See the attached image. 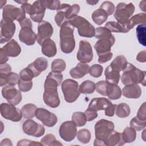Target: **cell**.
Listing matches in <instances>:
<instances>
[{
    "instance_id": "obj_23",
    "label": "cell",
    "mask_w": 146,
    "mask_h": 146,
    "mask_svg": "<svg viewBox=\"0 0 146 146\" xmlns=\"http://www.w3.org/2000/svg\"><path fill=\"white\" fill-rule=\"evenodd\" d=\"M4 51L9 57H16L21 52V47L15 39H11L3 47Z\"/></svg>"
},
{
    "instance_id": "obj_34",
    "label": "cell",
    "mask_w": 146,
    "mask_h": 146,
    "mask_svg": "<svg viewBox=\"0 0 146 146\" xmlns=\"http://www.w3.org/2000/svg\"><path fill=\"white\" fill-rule=\"evenodd\" d=\"M146 15L144 13H140L132 16L128 20V25L129 30L133 29L135 26L139 24H143L145 23Z\"/></svg>"
},
{
    "instance_id": "obj_19",
    "label": "cell",
    "mask_w": 146,
    "mask_h": 146,
    "mask_svg": "<svg viewBox=\"0 0 146 146\" xmlns=\"http://www.w3.org/2000/svg\"><path fill=\"white\" fill-rule=\"evenodd\" d=\"M115 41L107 39H99L94 45V48L98 55H100L111 52V47L113 45Z\"/></svg>"
},
{
    "instance_id": "obj_26",
    "label": "cell",
    "mask_w": 146,
    "mask_h": 146,
    "mask_svg": "<svg viewBox=\"0 0 146 146\" xmlns=\"http://www.w3.org/2000/svg\"><path fill=\"white\" fill-rule=\"evenodd\" d=\"M125 144L121 133L113 131L107 137L105 141L107 146H120Z\"/></svg>"
},
{
    "instance_id": "obj_61",
    "label": "cell",
    "mask_w": 146,
    "mask_h": 146,
    "mask_svg": "<svg viewBox=\"0 0 146 146\" xmlns=\"http://www.w3.org/2000/svg\"><path fill=\"white\" fill-rule=\"evenodd\" d=\"M145 4H146V2L145 1H142L140 2V4H139V7L140 9L143 11L144 12H145L146 11V8H145Z\"/></svg>"
},
{
    "instance_id": "obj_54",
    "label": "cell",
    "mask_w": 146,
    "mask_h": 146,
    "mask_svg": "<svg viewBox=\"0 0 146 146\" xmlns=\"http://www.w3.org/2000/svg\"><path fill=\"white\" fill-rule=\"evenodd\" d=\"M11 71V66L7 63L0 64V75L6 76Z\"/></svg>"
},
{
    "instance_id": "obj_25",
    "label": "cell",
    "mask_w": 146,
    "mask_h": 146,
    "mask_svg": "<svg viewBox=\"0 0 146 146\" xmlns=\"http://www.w3.org/2000/svg\"><path fill=\"white\" fill-rule=\"evenodd\" d=\"M40 75L35 68L33 63H30L27 67L21 70L19 72V78L23 80H32L34 78H35Z\"/></svg>"
},
{
    "instance_id": "obj_57",
    "label": "cell",
    "mask_w": 146,
    "mask_h": 146,
    "mask_svg": "<svg viewBox=\"0 0 146 146\" xmlns=\"http://www.w3.org/2000/svg\"><path fill=\"white\" fill-rule=\"evenodd\" d=\"M116 107V104H113L112 103L107 107V108L104 110V113L105 115L112 117L114 115L115 112V108Z\"/></svg>"
},
{
    "instance_id": "obj_17",
    "label": "cell",
    "mask_w": 146,
    "mask_h": 146,
    "mask_svg": "<svg viewBox=\"0 0 146 146\" xmlns=\"http://www.w3.org/2000/svg\"><path fill=\"white\" fill-rule=\"evenodd\" d=\"M77 59L82 63H90L93 59V51L90 43L86 40H80L76 55Z\"/></svg>"
},
{
    "instance_id": "obj_55",
    "label": "cell",
    "mask_w": 146,
    "mask_h": 146,
    "mask_svg": "<svg viewBox=\"0 0 146 146\" xmlns=\"http://www.w3.org/2000/svg\"><path fill=\"white\" fill-rule=\"evenodd\" d=\"M17 145H42V144L40 143H38L35 141H31L28 139H22L17 143Z\"/></svg>"
},
{
    "instance_id": "obj_21",
    "label": "cell",
    "mask_w": 146,
    "mask_h": 146,
    "mask_svg": "<svg viewBox=\"0 0 146 146\" xmlns=\"http://www.w3.org/2000/svg\"><path fill=\"white\" fill-rule=\"evenodd\" d=\"M89 69L88 64L80 62L70 71V75L74 79H80L89 73Z\"/></svg>"
},
{
    "instance_id": "obj_48",
    "label": "cell",
    "mask_w": 146,
    "mask_h": 146,
    "mask_svg": "<svg viewBox=\"0 0 146 146\" xmlns=\"http://www.w3.org/2000/svg\"><path fill=\"white\" fill-rule=\"evenodd\" d=\"M18 86L19 90L23 92H28L33 87V82L32 80H23L19 79Z\"/></svg>"
},
{
    "instance_id": "obj_24",
    "label": "cell",
    "mask_w": 146,
    "mask_h": 146,
    "mask_svg": "<svg viewBox=\"0 0 146 146\" xmlns=\"http://www.w3.org/2000/svg\"><path fill=\"white\" fill-rule=\"evenodd\" d=\"M41 46L42 52L44 55L51 58L56 55L57 52L56 44L52 39H48L44 40Z\"/></svg>"
},
{
    "instance_id": "obj_46",
    "label": "cell",
    "mask_w": 146,
    "mask_h": 146,
    "mask_svg": "<svg viewBox=\"0 0 146 146\" xmlns=\"http://www.w3.org/2000/svg\"><path fill=\"white\" fill-rule=\"evenodd\" d=\"M129 124L131 127L133 128L135 131H140L145 128L146 121H142L135 116L131 120Z\"/></svg>"
},
{
    "instance_id": "obj_49",
    "label": "cell",
    "mask_w": 146,
    "mask_h": 146,
    "mask_svg": "<svg viewBox=\"0 0 146 146\" xmlns=\"http://www.w3.org/2000/svg\"><path fill=\"white\" fill-rule=\"evenodd\" d=\"M40 1L46 9L51 10H57L60 5V2L58 0H43Z\"/></svg>"
},
{
    "instance_id": "obj_43",
    "label": "cell",
    "mask_w": 146,
    "mask_h": 146,
    "mask_svg": "<svg viewBox=\"0 0 146 146\" xmlns=\"http://www.w3.org/2000/svg\"><path fill=\"white\" fill-rule=\"evenodd\" d=\"M145 23L140 24L138 25L136 29V36L139 42L143 46H145Z\"/></svg>"
},
{
    "instance_id": "obj_20",
    "label": "cell",
    "mask_w": 146,
    "mask_h": 146,
    "mask_svg": "<svg viewBox=\"0 0 146 146\" xmlns=\"http://www.w3.org/2000/svg\"><path fill=\"white\" fill-rule=\"evenodd\" d=\"M123 96L129 99H138L141 95V89L137 84L126 85L123 88Z\"/></svg>"
},
{
    "instance_id": "obj_8",
    "label": "cell",
    "mask_w": 146,
    "mask_h": 146,
    "mask_svg": "<svg viewBox=\"0 0 146 146\" xmlns=\"http://www.w3.org/2000/svg\"><path fill=\"white\" fill-rule=\"evenodd\" d=\"M135 10V7L132 3L127 4L120 2L117 5L113 16L117 22L128 27L129 18L133 14Z\"/></svg>"
},
{
    "instance_id": "obj_38",
    "label": "cell",
    "mask_w": 146,
    "mask_h": 146,
    "mask_svg": "<svg viewBox=\"0 0 146 146\" xmlns=\"http://www.w3.org/2000/svg\"><path fill=\"white\" fill-rule=\"evenodd\" d=\"M80 6L78 4H74L71 6L69 4L66 3V6L64 9L66 17L68 21L77 15L80 11Z\"/></svg>"
},
{
    "instance_id": "obj_7",
    "label": "cell",
    "mask_w": 146,
    "mask_h": 146,
    "mask_svg": "<svg viewBox=\"0 0 146 146\" xmlns=\"http://www.w3.org/2000/svg\"><path fill=\"white\" fill-rule=\"evenodd\" d=\"M61 87L64 99L67 103H71L75 102L80 96L78 83L73 79L64 80L62 83Z\"/></svg>"
},
{
    "instance_id": "obj_56",
    "label": "cell",
    "mask_w": 146,
    "mask_h": 146,
    "mask_svg": "<svg viewBox=\"0 0 146 146\" xmlns=\"http://www.w3.org/2000/svg\"><path fill=\"white\" fill-rule=\"evenodd\" d=\"M98 62L99 63H106L109 60H110L112 56H113V54L111 52L106 53V54H104L100 55L98 56Z\"/></svg>"
},
{
    "instance_id": "obj_32",
    "label": "cell",
    "mask_w": 146,
    "mask_h": 146,
    "mask_svg": "<svg viewBox=\"0 0 146 146\" xmlns=\"http://www.w3.org/2000/svg\"><path fill=\"white\" fill-rule=\"evenodd\" d=\"M91 17L93 21L96 25H100L107 21L108 15L104 10L99 8L92 13Z\"/></svg>"
},
{
    "instance_id": "obj_28",
    "label": "cell",
    "mask_w": 146,
    "mask_h": 146,
    "mask_svg": "<svg viewBox=\"0 0 146 146\" xmlns=\"http://www.w3.org/2000/svg\"><path fill=\"white\" fill-rule=\"evenodd\" d=\"M105 27L108 29L111 32L126 33L129 31V29L127 25H122L117 22L109 21L106 25Z\"/></svg>"
},
{
    "instance_id": "obj_53",
    "label": "cell",
    "mask_w": 146,
    "mask_h": 146,
    "mask_svg": "<svg viewBox=\"0 0 146 146\" xmlns=\"http://www.w3.org/2000/svg\"><path fill=\"white\" fill-rule=\"evenodd\" d=\"M84 113L86 115V117L87 121H91L92 120H94L98 117L97 111H95L88 108H87L84 111Z\"/></svg>"
},
{
    "instance_id": "obj_45",
    "label": "cell",
    "mask_w": 146,
    "mask_h": 146,
    "mask_svg": "<svg viewBox=\"0 0 146 146\" xmlns=\"http://www.w3.org/2000/svg\"><path fill=\"white\" fill-rule=\"evenodd\" d=\"M77 139L82 143H88L91 139V133L87 129H81L77 132Z\"/></svg>"
},
{
    "instance_id": "obj_9",
    "label": "cell",
    "mask_w": 146,
    "mask_h": 146,
    "mask_svg": "<svg viewBox=\"0 0 146 146\" xmlns=\"http://www.w3.org/2000/svg\"><path fill=\"white\" fill-rule=\"evenodd\" d=\"M57 88V86L44 83L43 102L47 106L51 108H56L60 104V99Z\"/></svg>"
},
{
    "instance_id": "obj_27",
    "label": "cell",
    "mask_w": 146,
    "mask_h": 146,
    "mask_svg": "<svg viewBox=\"0 0 146 146\" xmlns=\"http://www.w3.org/2000/svg\"><path fill=\"white\" fill-rule=\"evenodd\" d=\"M128 62L125 57L123 55L117 56L111 63L110 66L115 71L120 72L123 71L127 67Z\"/></svg>"
},
{
    "instance_id": "obj_37",
    "label": "cell",
    "mask_w": 146,
    "mask_h": 146,
    "mask_svg": "<svg viewBox=\"0 0 146 146\" xmlns=\"http://www.w3.org/2000/svg\"><path fill=\"white\" fill-rule=\"evenodd\" d=\"M121 135L125 143H132L136 138V131L131 127H126L121 133Z\"/></svg>"
},
{
    "instance_id": "obj_52",
    "label": "cell",
    "mask_w": 146,
    "mask_h": 146,
    "mask_svg": "<svg viewBox=\"0 0 146 146\" xmlns=\"http://www.w3.org/2000/svg\"><path fill=\"white\" fill-rule=\"evenodd\" d=\"M136 117L142 120V121H146V112H145V102H144L141 106L140 107Z\"/></svg>"
},
{
    "instance_id": "obj_13",
    "label": "cell",
    "mask_w": 146,
    "mask_h": 146,
    "mask_svg": "<svg viewBox=\"0 0 146 146\" xmlns=\"http://www.w3.org/2000/svg\"><path fill=\"white\" fill-rule=\"evenodd\" d=\"M76 124L72 121H66L60 126L59 134L60 137L66 141L73 140L77 135Z\"/></svg>"
},
{
    "instance_id": "obj_29",
    "label": "cell",
    "mask_w": 146,
    "mask_h": 146,
    "mask_svg": "<svg viewBox=\"0 0 146 146\" xmlns=\"http://www.w3.org/2000/svg\"><path fill=\"white\" fill-rule=\"evenodd\" d=\"M104 75L106 76V80L110 83L117 84L119 82L120 78V75L119 72L113 70L110 66H107L104 71Z\"/></svg>"
},
{
    "instance_id": "obj_33",
    "label": "cell",
    "mask_w": 146,
    "mask_h": 146,
    "mask_svg": "<svg viewBox=\"0 0 146 146\" xmlns=\"http://www.w3.org/2000/svg\"><path fill=\"white\" fill-rule=\"evenodd\" d=\"M95 37L98 39H107L115 41V38L111 32L105 27H97L95 29Z\"/></svg>"
},
{
    "instance_id": "obj_51",
    "label": "cell",
    "mask_w": 146,
    "mask_h": 146,
    "mask_svg": "<svg viewBox=\"0 0 146 146\" xmlns=\"http://www.w3.org/2000/svg\"><path fill=\"white\" fill-rule=\"evenodd\" d=\"M99 8L104 10L107 13L108 16L113 14L115 10V6L113 4V3L108 1L103 2Z\"/></svg>"
},
{
    "instance_id": "obj_14",
    "label": "cell",
    "mask_w": 146,
    "mask_h": 146,
    "mask_svg": "<svg viewBox=\"0 0 146 146\" xmlns=\"http://www.w3.org/2000/svg\"><path fill=\"white\" fill-rule=\"evenodd\" d=\"M2 95L9 103L16 106L22 100V94L20 90H18L14 86L7 85L2 89Z\"/></svg>"
},
{
    "instance_id": "obj_22",
    "label": "cell",
    "mask_w": 146,
    "mask_h": 146,
    "mask_svg": "<svg viewBox=\"0 0 146 146\" xmlns=\"http://www.w3.org/2000/svg\"><path fill=\"white\" fill-rule=\"evenodd\" d=\"M111 103L106 98H95L91 100L88 108L95 111L105 110Z\"/></svg>"
},
{
    "instance_id": "obj_2",
    "label": "cell",
    "mask_w": 146,
    "mask_h": 146,
    "mask_svg": "<svg viewBox=\"0 0 146 146\" xmlns=\"http://www.w3.org/2000/svg\"><path fill=\"white\" fill-rule=\"evenodd\" d=\"M145 71H141L131 63H128L126 68L123 70L121 80L125 86L141 83L145 86Z\"/></svg>"
},
{
    "instance_id": "obj_5",
    "label": "cell",
    "mask_w": 146,
    "mask_h": 146,
    "mask_svg": "<svg viewBox=\"0 0 146 146\" xmlns=\"http://www.w3.org/2000/svg\"><path fill=\"white\" fill-rule=\"evenodd\" d=\"M21 29L19 33V40L27 46L35 44L36 40V35L33 30V25L31 20L26 18L19 22Z\"/></svg>"
},
{
    "instance_id": "obj_41",
    "label": "cell",
    "mask_w": 146,
    "mask_h": 146,
    "mask_svg": "<svg viewBox=\"0 0 146 146\" xmlns=\"http://www.w3.org/2000/svg\"><path fill=\"white\" fill-rule=\"evenodd\" d=\"M32 63L35 70L40 74L42 71L46 70L48 67L47 60L43 57L36 58Z\"/></svg>"
},
{
    "instance_id": "obj_59",
    "label": "cell",
    "mask_w": 146,
    "mask_h": 146,
    "mask_svg": "<svg viewBox=\"0 0 146 146\" xmlns=\"http://www.w3.org/2000/svg\"><path fill=\"white\" fill-rule=\"evenodd\" d=\"M146 52L145 50H143L142 51H140L139 52L136 56V60L141 63H144L146 62Z\"/></svg>"
},
{
    "instance_id": "obj_47",
    "label": "cell",
    "mask_w": 146,
    "mask_h": 146,
    "mask_svg": "<svg viewBox=\"0 0 146 146\" xmlns=\"http://www.w3.org/2000/svg\"><path fill=\"white\" fill-rule=\"evenodd\" d=\"M103 71V68L100 64H95L90 67L89 74L91 76L98 78L102 75Z\"/></svg>"
},
{
    "instance_id": "obj_30",
    "label": "cell",
    "mask_w": 146,
    "mask_h": 146,
    "mask_svg": "<svg viewBox=\"0 0 146 146\" xmlns=\"http://www.w3.org/2000/svg\"><path fill=\"white\" fill-rule=\"evenodd\" d=\"M122 91L117 84L108 83L107 88V96L111 100H117L120 98Z\"/></svg>"
},
{
    "instance_id": "obj_50",
    "label": "cell",
    "mask_w": 146,
    "mask_h": 146,
    "mask_svg": "<svg viewBox=\"0 0 146 146\" xmlns=\"http://www.w3.org/2000/svg\"><path fill=\"white\" fill-rule=\"evenodd\" d=\"M108 82L106 80H100L95 84V89L99 94L103 96H107V88Z\"/></svg>"
},
{
    "instance_id": "obj_31",
    "label": "cell",
    "mask_w": 146,
    "mask_h": 146,
    "mask_svg": "<svg viewBox=\"0 0 146 146\" xmlns=\"http://www.w3.org/2000/svg\"><path fill=\"white\" fill-rule=\"evenodd\" d=\"M1 86L2 87L6 84L11 86H15L18 84V81L20 79L19 75L15 72H11L6 76H1Z\"/></svg>"
},
{
    "instance_id": "obj_42",
    "label": "cell",
    "mask_w": 146,
    "mask_h": 146,
    "mask_svg": "<svg viewBox=\"0 0 146 146\" xmlns=\"http://www.w3.org/2000/svg\"><path fill=\"white\" fill-rule=\"evenodd\" d=\"M71 119L78 127H82L87 122L86 115L84 113L82 112H75L73 113Z\"/></svg>"
},
{
    "instance_id": "obj_1",
    "label": "cell",
    "mask_w": 146,
    "mask_h": 146,
    "mask_svg": "<svg viewBox=\"0 0 146 146\" xmlns=\"http://www.w3.org/2000/svg\"><path fill=\"white\" fill-rule=\"evenodd\" d=\"M74 31V27L68 21L64 23L60 27L59 32L60 46L62 51L64 53H71L75 47Z\"/></svg>"
},
{
    "instance_id": "obj_6",
    "label": "cell",
    "mask_w": 146,
    "mask_h": 146,
    "mask_svg": "<svg viewBox=\"0 0 146 146\" xmlns=\"http://www.w3.org/2000/svg\"><path fill=\"white\" fill-rule=\"evenodd\" d=\"M21 9L30 15L34 22L38 23L42 21L46 9L40 1H35L33 5L25 3L21 5Z\"/></svg>"
},
{
    "instance_id": "obj_35",
    "label": "cell",
    "mask_w": 146,
    "mask_h": 146,
    "mask_svg": "<svg viewBox=\"0 0 146 146\" xmlns=\"http://www.w3.org/2000/svg\"><path fill=\"white\" fill-rule=\"evenodd\" d=\"M37 109L36 106L32 103L25 104L21 108L23 117L25 119H32L35 116V111Z\"/></svg>"
},
{
    "instance_id": "obj_11",
    "label": "cell",
    "mask_w": 146,
    "mask_h": 146,
    "mask_svg": "<svg viewBox=\"0 0 146 146\" xmlns=\"http://www.w3.org/2000/svg\"><path fill=\"white\" fill-rule=\"evenodd\" d=\"M2 17L5 20L13 22L16 20L19 22L26 18V13L22 9L11 5H7L3 7Z\"/></svg>"
},
{
    "instance_id": "obj_58",
    "label": "cell",
    "mask_w": 146,
    "mask_h": 146,
    "mask_svg": "<svg viewBox=\"0 0 146 146\" xmlns=\"http://www.w3.org/2000/svg\"><path fill=\"white\" fill-rule=\"evenodd\" d=\"M8 56L2 48H0V64L6 63L8 61Z\"/></svg>"
},
{
    "instance_id": "obj_63",
    "label": "cell",
    "mask_w": 146,
    "mask_h": 146,
    "mask_svg": "<svg viewBox=\"0 0 146 146\" xmlns=\"http://www.w3.org/2000/svg\"><path fill=\"white\" fill-rule=\"evenodd\" d=\"M145 129L144 128V131L143 132V135H142V138H143L144 141H145Z\"/></svg>"
},
{
    "instance_id": "obj_4",
    "label": "cell",
    "mask_w": 146,
    "mask_h": 146,
    "mask_svg": "<svg viewBox=\"0 0 146 146\" xmlns=\"http://www.w3.org/2000/svg\"><path fill=\"white\" fill-rule=\"evenodd\" d=\"M68 22L74 27L78 29L80 36L86 38H92L95 34V29L84 18L76 15L72 19L68 21Z\"/></svg>"
},
{
    "instance_id": "obj_39",
    "label": "cell",
    "mask_w": 146,
    "mask_h": 146,
    "mask_svg": "<svg viewBox=\"0 0 146 146\" xmlns=\"http://www.w3.org/2000/svg\"><path fill=\"white\" fill-rule=\"evenodd\" d=\"M79 91L82 94H92L95 90V84L92 81L87 80L84 81L79 87Z\"/></svg>"
},
{
    "instance_id": "obj_18",
    "label": "cell",
    "mask_w": 146,
    "mask_h": 146,
    "mask_svg": "<svg viewBox=\"0 0 146 146\" xmlns=\"http://www.w3.org/2000/svg\"><path fill=\"white\" fill-rule=\"evenodd\" d=\"M53 32L54 29L50 23L46 21H42L39 23L38 26L36 42L39 44L42 45L44 40L50 39Z\"/></svg>"
},
{
    "instance_id": "obj_36",
    "label": "cell",
    "mask_w": 146,
    "mask_h": 146,
    "mask_svg": "<svg viewBox=\"0 0 146 146\" xmlns=\"http://www.w3.org/2000/svg\"><path fill=\"white\" fill-rule=\"evenodd\" d=\"M131 112L129 106L125 103H121L116 105L115 108V113L117 116L120 118H125L128 117Z\"/></svg>"
},
{
    "instance_id": "obj_62",
    "label": "cell",
    "mask_w": 146,
    "mask_h": 146,
    "mask_svg": "<svg viewBox=\"0 0 146 146\" xmlns=\"http://www.w3.org/2000/svg\"><path fill=\"white\" fill-rule=\"evenodd\" d=\"M87 3H88L89 5H95L96 3H98L99 2V1H86Z\"/></svg>"
},
{
    "instance_id": "obj_44",
    "label": "cell",
    "mask_w": 146,
    "mask_h": 146,
    "mask_svg": "<svg viewBox=\"0 0 146 146\" xmlns=\"http://www.w3.org/2000/svg\"><path fill=\"white\" fill-rule=\"evenodd\" d=\"M66 64L64 60L62 59H56L51 63V68L52 71L61 72L65 70Z\"/></svg>"
},
{
    "instance_id": "obj_10",
    "label": "cell",
    "mask_w": 146,
    "mask_h": 146,
    "mask_svg": "<svg viewBox=\"0 0 146 146\" xmlns=\"http://www.w3.org/2000/svg\"><path fill=\"white\" fill-rule=\"evenodd\" d=\"M0 111L3 118L14 122L19 121L23 116L21 110L10 103H2L0 106Z\"/></svg>"
},
{
    "instance_id": "obj_60",
    "label": "cell",
    "mask_w": 146,
    "mask_h": 146,
    "mask_svg": "<svg viewBox=\"0 0 146 146\" xmlns=\"http://www.w3.org/2000/svg\"><path fill=\"white\" fill-rule=\"evenodd\" d=\"M1 145H13V144L10 139H5L1 141Z\"/></svg>"
},
{
    "instance_id": "obj_15",
    "label": "cell",
    "mask_w": 146,
    "mask_h": 146,
    "mask_svg": "<svg viewBox=\"0 0 146 146\" xmlns=\"http://www.w3.org/2000/svg\"><path fill=\"white\" fill-rule=\"evenodd\" d=\"M15 24L13 21L3 19L1 21V44L10 40L15 34Z\"/></svg>"
},
{
    "instance_id": "obj_3",
    "label": "cell",
    "mask_w": 146,
    "mask_h": 146,
    "mask_svg": "<svg viewBox=\"0 0 146 146\" xmlns=\"http://www.w3.org/2000/svg\"><path fill=\"white\" fill-rule=\"evenodd\" d=\"M94 145H105V141L110 135L114 131L115 125L112 121L101 119L95 125Z\"/></svg>"
},
{
    "instance_id": "obj_40",
    "label": "cell",
    "mask_w": 146,
    "mask_h": 146,
    "mask_svg": "<svg viewBox=\"0 0 146 146\" xmlns=\"http://www.w3.org/2000/svg\"><path fill=\"white\" fill-rule=\"evenodd\" d=\"M40 143L42 145L46 146H54L62 145V144L56 139L55 136L52 134H47L40 140Z\"/></svg>"
},
{
    "instance_id": "obj_12",
    "label": "cell",
    "mask_w": 146,
    "mask_h": 146,
    "mask_svg": "<svg viewBox=\"0 0 146 146\" xmlns=\"http://www.w3.org/2000/svg\"><path fill=\"white\" fill-rule=\"evenodd\" d=\"M22 129L26 135L36 137L42 136L45 132V129L43 125L30 119L24 121L22 125Z\"/></svg>"
},
{
    "instance_id": "obj_16",
    "label": "cell",
    "mask_w": 146,
    "mask_h": 146,
    "mask_svg": "<svg viewBox=\"0 0 146 146\" xmlns=\"http://www.w3.org/2000/svg\"><path fill=\"white\" fill-rule=\"evenodd\" d=\"M35 116L41 121L43 125L48 127H54L58 121V118L55 114L43 108H37Z\"/></svg>"
}]
</instances>
